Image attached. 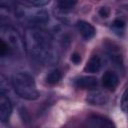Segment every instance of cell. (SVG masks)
Segmentation results:
<instances>
[{"mask_svg":"<svg viewBox=\"0 0 128 128\" xmlns=\"http://www.w3.org/2000/svg\"><path fill=\"white\" fill-rule=\"evenodd\" d=\"M24 45L28 53L36 61L44 64H53L57 61V51L53 45L51 35L39 28H30L26 31Z\"/></svg>","mask_w":128,"mask_h":128,"instance_id":"cell-1","label":"cell"},{"mask_svg":"<svg viewBox=\"0 0 128 128\" xmlns=\"http://www.w3.org/2000/svg\"><path fill=\"white\" fill-rule=\"evenodd\" d=\"M11 82L15 92L21 98L26 100H35L39 97L35 81L29 74L22 72L16 73L12 76Z\"/></svg>","mask_w":128,"mask_h":128,"instance_id":"cell-2","label":"cell"},{"mask_svg":"<svg viewBox=\"0 0 128 128\" xmlns=\"http://www.w3.org/2000/svg\"><path fill=\"white\" fill-rule=\"evenodd\" d=\"M12 113V104L6 95L3 93L0 96V120L2 122H7Z\"/></svg>","mask_w":128,"mask_h":128,"instance_id":"cell-3","label":"cell"},{"mask_svg":"<svg viewBox=\"0 0 128 128\" xmlns=\"http://www.w3.org/2000/svg\"><path fill=\"white\" fill-rule=\"evenodd\" d=\"M102 84L106 89L110 91H114L119 84V78L115 72L106 71L102 76Z\"/></svg>","mask_w":128,"mask_h":128,"instance_id":"cell-4","label":"cell"},{"mask_svg":"<svg viewBox=\"0 0 128 128\" xmlns=\"http://www.w3.org/2000/svg\"><path fill=\"white\" fill-rule=\"evenodd\" d=\"M76 25H77V29H78L79 33L81 34V36L84 39L90 40L95 36L96 30L90 23H88L86 21H83V20H80V21L77 22Z\"/></svg>","mask_w":128,"mask_h":128,"instance_id":"cell-5","label":"cell"},{"mask_svg":"<svg viewBox=\"0 0 128 128\" xmlns=\"http://www.w3.org/2000/svg\"><path fill=\"white\" fill-rule=\"evenodd\" d=\"M98 85V81L96 77L93 76H83L78 78L75 81V86L80 89H94Z\"/></svg>","mask_w":128,"mask_h":128,"instance_id":"cell-6","label":"cell"},{"mask_svg":"<svg viewBox=\"0 0 128 128\" xmlns=\"http://www.w3.org/2000/svg\"><path fill=\"white\" fill-rule=\"evenodd\" d=\"M88 125L92 127H114L115 125L113 124L112 121H110L108 118H105L103 116H98V115H93L90 116L87 120Z\"/></svg>","mask_w":128,"mask_h":128,"instance_id":"cell-7","label":"cell"},{"mask_svg":"<svg viewBox=\"0 0 128 128\" xmlns=\"http://www.w3.org/2000/svg\"><path fill=\"white\" fill-rule=\"evenodd\" d=\"M86 101L91 105H103L108 101V97L101 91H93L87 95Z\"/></svg>","mask_w":128,"mask_h":128,"instance_id":"cell-8","label":"cell"},{"mask_svg":"<svg viewBox=\"0 0 128 128\" xmlns=\"http://www.w3.org/2000/svg\"><path fill=\"white\" fill-rule=\"evenodd\" d=\"M101 68V59L97 55H93L86 63L84 70L88 73H96Z\"/></svg>","mask_w":128,"mask_h":128,"instance_id":"cell-9","label":"cell"},{"mask_svg":"<svg viewBox=\"0 0 128 128\" xmlns=\"http://www.w3.org/2000/svg\"><path fill=\"white\" fill-rule=\"evenodd\" d=\"M61 78H62L61 72L59 70L55 69V70L50 71L47 74V76H46V82L48 84H50V85H55V84H57L61 80Z\"/></svg>","mask_w":128,"mask_h":128,"instance_id":"cell-10","label":"cell"},{"mask_svg":"<svg viewBox=\"0 0 128 128\" xmlns=\"http://www.w3.org/2000/svg\"><path fill=\"white\" fill-rule=\"evenodd\" d=\"M22 5L29 6V7H40L48 4L50 0H16Z\"/></svg>","mask_w":128,"mask_h":128,"instance_id":"cell-11","label":"cell"},{"mask_svg":"<svg viewBox=\"0 0 128 128\" xmlns=\"http://www.w3.org/2000/svg\"><path fill=\"white\" fill-rule=\"evenodd\" d=\"M77 3V0H58V7L62 10H69L73 8Z\"/></svg>","mask_w":128,"mask_h":128,"instance_id":"cell-12","label":"cell"},{"mask_svg":"<svg viewBox=\"0 0 128 128\" xmlns=\"http://www.w3.org/2000/svg\"><path fill=\"white\" fill-rule=\"evenodd\" d=\"M121 108L123 111L128 112V87L126 88V90L124 91L123 95H122V99H121Z\"/></svg>","mask_w":128,"mask_h":128,"instance_id":"cell-13","label":"cell"},{"mask_svg":"<svg viewBox=\"0 0 128 128\" xmlns=\"http://www.w3.org/2000/svg\"><path fill=\"white\" fill-rule=\"evenodd\" d=\"M9 46H8V44L5 42V40L4 39H1V41H0V55L2 56V57H4L8 52H9Z\"/></svg>","mask_w":128,"mask_h":128,"instance_id":"cell-14","label":"cell"},{"mask_svg":"<svg viewBox=\"0 0 128 128\" xmlns=\"http://www.w3.org/2000/svg\"><path fill=\"white\" fill-rule=\"evenodd\" d=\"M113 27L115 29H118V30H121L125 27V22L122 20V19H115L113 21Z\"/></svg>","mask_w":128,"mask_h":128,"instance_id":"cell-15","label":"cell"},{"mask_svg":"<svg viewBox=\"0 0 128 128\" xmlns=\"http://www.w3.org/2000/svg\"><path fill=\"white\" fill-rule=\"evenodd\" d=\"M71 61L75 64V65H78L80 62H81V56L79 53L77 52H74L72 55H71Z\"/></svg>","mask_w":128,"mask_h":128,"instance_id":"cell-16","label":"cell"},{"mask_svg":"<svg viewBox=\"0 0 128 128\" xmlns=\"http://www.w3.org/2000/svg\"><path fill=\"white\" fill-rule=\"evenodd\" d=\"M109 14H110L109 8H107V7H101V8L99 9V15H100L101 17L106 18V17L109 16Z\"/></svg>","mask_w":128,"mask_h":128,"instance_id":"cell-17","label":"cell"}]
</instances>
